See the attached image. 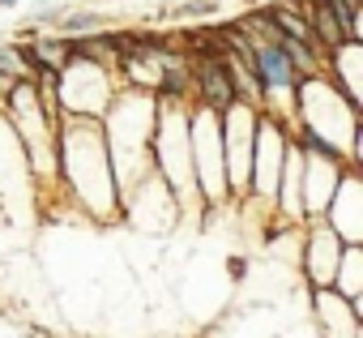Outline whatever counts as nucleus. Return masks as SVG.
<instances>
[{
  "instance_id": "f257e3e1",
  "label": "nucleus",
  "mask_w": 363,
  "mask_h": 338,
  "mask_svg": "<svg viewBox=\"0 0 363 338\" xmlns=\"http://www.w3.org/2000/svg\"><path fill=\"white\" fill-rule=\"evenodd\" d=\"M189 82H197V94L206 99V107H214V111H223V116L240 103L231 52H223V56H201V60L189 69Z\"/></svg>"
},
{
  "instance_id": "f03ea898",
  "label": "nucleus",
  "mask_w": 363,
  "mask_h": 338,
  "mask_svg": "<svg viewBox=\"0 0 363 338\" xmlns=\"http://www.w3.org/2000/svg\"><path fill=\"white\" fill-rule=\"evenodd\" d=\"M90 26H94V18H86V13H77V18H69V22H65V31H69V35H82V31H90Z\"/></svg>"
},
{
  "instance_id": "7ed1b4c3",
  "label": "nucleus",
  "mask_w": 363,
  "mask_h": 338,
  "mask_svg": "<svg viewBox=\"0 0 363 338\" xmlns=\"http://www.w3.org/2000/svg\"><path fill=\"white\" fill-rule=\"evenodd\" d=\"M227 270H231V278H244V270H248V266H244V257H231V261H227Z\"/></svg>"
},
{
  "instance_id": "20e7f679",
  "label": "nucleus",
  "mask_w": 363,
  "mask_h": 338,
  "mask_svg": "<svg viewBox=\"0 0 363 338\" xmlns=\"http://www.w3.org/2000/svg\"><path fill=\"white\" fill-rule=\"evenodd\" d=\"M5 5H13V0H0V9H5Z\"/></svg>"
}]
</instances>
